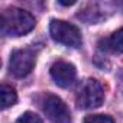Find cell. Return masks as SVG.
Returning <instances> with one entry per match:
<instances>
[{"label": "cell", "mask_w": 123, "mask_h": 123, "mask_svg": "<svg viewBox=\"0 0 123 123\" xmlns=\"http://www.w3.org/2000/svg\"><path fill=\"white\" fill-rule=\"evenodd\" d=\"M16 123H42V120H41V117L36 116L35 113L26 111V113H23V114L16 120Z\"/></svg>", "instance_id": "30bf717a"}, {"label": "cell", "mask_w": 123, "mask_h": 123, "mask_svg": "<svg viewBox=\"0 0 123 123\" xmlns=\"http://www.w3.org/2000/svg\"><path fill=\"white\" fill-rule=\"evenodd\" d=\"M2 32L3 35H9V36H22L26 35L28 32H31L35 25L36 20L35 18L19 7H7L2 12Z\"/></svg>", "instance_id": "6da1fadb"}, {"label": "cell", "mask_w": 123, "mask_h": 123, "mask_svg": "<svg viewBox=\"0 0 123 123\" xmlns=\"http://www.w3.org/2000/svg\"><path fill=\"white\" fill-rule=\"evenodd\" d=\"M103 100H104V90H103L101 84L94 78L86 80L78 90L77 106L80 109L90 110V109H96V107L101 106Z\"/></svg>", "instance_id": "7a4b0ae2"}, {"label": "cell", "mask_w": 123, "mask_h": 123, "mask_svg": "<svg viewBox=\"0 0 123 123\" xmlns=\"http://www.w3.org/2000/svg\"><path fill=\"white\" fill-rule=\"evenodd\" d=\"M107 43V49H111L114 52L123 54V28L117 29L109 39L104 41Z\"/></svg>", "instance_id": "ba28073f"}, {"label": "cell", "mask_w": 123, "mask_h": 123, "mask_svg": "<svg viewBox=\"0 0 123 123\" xmlns=\"http://www.w3.org/2000/svg\"><path fill=\"white\" fill-rule=\"evenodd\" d=\"M51 77L54 78L56 86L67 88L75 81L77 70L73 64L67 62V61H62V59H58L51 67Z\"/></svg>", "instance_id": "8992f818"}, {"label": "cell", "mask_w": 123, "mask_h": 123, "mask_svg": "<svg viewBox=\"0 0 123 123\" xmlns=\"http://www.w3.org/2000/svg\"><path fill=\"white\" fill-rule=\"evenodd\" d=\"M83 123H114V120L107 114H90L84 119Z\"/></svg>", "instance_id": "9c48e42d"}, {"label": "cell", "mask_w": 123, "mask_h": 123, "mask_svg": "<svg viewBox=\"0 0 123 123\" xmlns=\"http://www.w3.org/2000/svg\"><path fill=\"white\" fill-rule=\"evenodd\" d=\"M42 110L48 116V119L54 123H68L70 111L67 104L59 97L54 94H46L42 101Z\"/></svg>", "instance_id": "5b68a950"}, {"label": "cell", "mask_w": 123, "mask_h": 123, "mask_svg": "<svg viewBox=\"0 0 123 123\" xmlns=\"http://www.w3.org/2000/svg\"><path fill=\"white\" fill-rule=\"evenodd\" d=\"M0 98H2V107L7 109V107H12L13 104H16L18 94H16L13 87H10L7 84H3L0 87Z\"/></svg>", "instance_id": "52a82bcc"}, {"label": "cell", "mask_w": 123, "mask_h": 123, "mask_svg": "<svg viewBox=\"0 0 123 123\" xmlns=\"http://www.w3.org/2000/svg\"><path fill=\"white\" fill-rule=\"evenodd\" d=\"M49 33L54 41L62 43V45H67V46L77 48L83 42L80 29L75 25L64 22V20H56V19L52 20L49 25Z\"/></svg>", "instance_id": "3957f363"}, {"label": "cell", "mask_w": 123, "mask_h": 123, "mask_svg": "<svg viewBox=\"0 0 123 123\" xmlns=\"http://www.w3.org/2000/svg\"><path fill=\"white\" fill-rule=\"evenodd\" d=\"M36 55L32 49H18L12 52L9 67L10 73L16 77H26L35 67Z\"/></svg>", "instance_id": "277c9868"}]
</instances>
